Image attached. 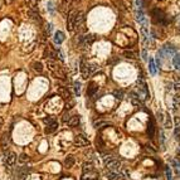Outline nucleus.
Returning <instances> with one entry per match:
<instances>
[{"label":"nucleus","mask_w":180,"mask_h":180,"mask_svg":"<svg viewBox=\"0 0 180 180\" xmlns=\"http://www.w3.org/2000/svg\"><path fill=\"white\" fill-rule=\"evenodd\" d=\"M84 26V14L79 10H72L67 16V29L73 30H82Z\"/></svg>","instance_id":"nucleus-1"},{"label":"nucleus","mask_w":180,"mask_h":180,"mask_svg":"<svg viewBox=\"0 0 180 180\" xmlns=\"http://www.w3.org/2000/svg\"><path fill=\"white\" fill-rule=\"evenodd\" d=\"M47 66H48V68L52 71V73L54 74L57 78H62V79L66 78V72H64V69H63L62 64H59L57 61H54V59H47Z\"/></svg>","instance_id":"nucleus-2"},{"label":"nucleus","mask_w":180,"mask_h":180,"mask_svg":"<svg viewBox=\"0 0 180 180\" xmlns=\"http://www.w3.org/2000/svg\"><path fill=\"white\" fill-rule=\"evenodd\" d=\"M16 163V155L13 151H5L3 155V164L6 168H11Z\"/></svg>","instance_id":"nucleus-3"},{"label":"nucleus","mask_w":180,"mask_h":180,"mask_svg":"<svg viewBox=\"0 0 180 180\" xmlns=\"http://www.w3.org/2000/svg\"><path fill=\"white\" fill-rule=\"evenodd\" d=\"M94 40V37L92 34H86V35H78L77 37V44L79 47L82 48H86V47H89L91 44L93 43Z\"/></svg>","instance_id":"nucleus-4"},{"label":"nucleus","mask_w":180,"mask_h":180,"mask_svg":"<svg viewBox=\"0 0 180 180\" xmlns=\"http://www.w3.org/2000/svg\"><path fill=\"white\" fill-rule=\"evenodd\" d=\"M74 145L76 146H79V147H84V146H87L89 145V141H88V139L84 136V135L82 134H78V135H76V137H74Z\"/></svg>","instance_id":"nucleus-5"},{"label":"nucleus","mask_w":180,"mask_h":180,"mask_svg":"<svg viewBox=\"0 0 180 180\" xmlns=\"http://www.w3.org/2000/svg\"><path fill=\"white\" fill-rule=\"evenodd\" d=\"M73 8V0H62L61 3V11L63 14H69Z\"/></svg>","instance_id":"nucleus-6"},{"label":"nucleus","mask_w":180,"mask_h":180,"mask_svg":"<svg viewBox=\"0 0 180 180\" xmlns=\"http://www.w3.org/2000/svg\"><path fill=\"white\" fill-rule=\"evenodd\" d=\"M120 166H121V163L119 160H116V159L110 161L109 164H106V168L109 169V171H112V173H119Z\"/></svg>","instance_id":"nucleus-7"},{"label":"nucleus","mask_w":180,"mask_h":180,"mask_svg":"<svg viewBox=\"0 0 180 180\" xmlns=\"http://www.w3.org/2000/svg\"><path fill=\"white\" fill-rule=\"evenodd\" d=\"M58 93L61 94V97H62L64 101H71V100H72V96H71V92L68 91V88H66V87H59V88H58Z\"/></svg>","instance_id":"nucleus-8"},{"label":"nucleus","mask_w":180,"mask_h":180,"mask_svg":"<svg viewBox=\"0 0 180 180\" xmlns=\"http://www.w3.org/2000/svg\"><path fill=\"white\" fill-rule=\"evenodd\" d=\"M0 146H1V150L4 152L8 150V146H9V135H8V132L3 134V136L0 137Z\"/></svg>","instance_id":"nucleus-9"},{"label":"nucleus","mask_w":180,"mask_h":180,"mask_svg":"<svg viewBox=\"0 0 180 180\" xmlns=\"http://www.w3.org/2000/svg\"><path fill=\"white\" fill-rule=\"evenodd\" d=\"M44 57L47 58V59H54L57 57V51L52 48V46H48L46 48V51H44Z\"/></svg>","instance_id":"nucleus-10"},{"label":"nucleus","mask_w":180,"mask_h":180,"mask_svg":"<svg viewBox=\"0 0 180 180\" xmlns=\"http://www.w3.org/2000/svg\"><path fill=\"white\" fill-rule=\"evenodd\" d=\"M97 91H98V86L94 82H91L88 84V88H87V96L88 97H93L94 94L97 93Z\"/></svg>","instance_id":"nucleus-11"},{"label":"nucleus","mask_w":180,"mask_h":180,"mask_svg":"<svg viewBox=\"0 0 180 180\" xmlns=\"http://www.w3.org/2000/svg\"><path fill=\"white\" fill-rule=\"evenodd\" d=\"M25 5L28 6L29 10L37 11V9H38V0H25Z\"/></svg>","instance_id":"nucleus-12"},{"label":"nucleus","mask_w":180,"mask_h":180,"mask_svg":"<svg viewBox=\"0 0 180 180\" xmlns=\"http://www.w3.org/2000/svg\"><path fill=\"white\" fill-rule=\"evenodd\" d=\"M79 121H81L79 116L74 115V116H71L69 120L67 121V124H68V126H71V127H73V126H77V125L79 124Z\"/></svg>","instance_id":"nucleus-13"},{"label":"nucleus","mask_w":180,"mask_h":180,"mask_svg":"<svg viewBox=\"0 0 180 180\" xmlns=\"http://www.w3.org/2000/svg\"><path fill=\"white\" fill-rule=\"evenodd\" d=\"M147 134H149V137H154L155 125H154V121H152V120L149 121V126H147Z\"/></svg>","instance_id":"nucleus-14"},{"label":"nucleus","mask_w":180,"mask_h":180,"mask_svg":"<svg viewBox=\"0 0 180 180\" xmlns=\"http://www.w3.org/2000/svg\"><path fill=\"white\" fill-rule=\"evenodd\" d=\"M173 64L178 71H180V53H175L173 58Z\"/></svg>","instance_id":"nucleus-15"},{"label":"nucleus","mask_w":180,"mask_h":180,"mask_svg":"<svg viewBox=\"0 0 180 180\" xmlns=\"http://www.w3.org/2000/svg\"><path fill=\"white\" fill-rule=\"evenodd\" d=\"M74 165V157L72 156V155H69V156H67L66 157V160H64V166L66 168H72V166Z\"/></svg>","instance_id":"nucleus-16"},{"label":"nucleus","mask_w":180,"mask_h":180,"mask_svg":"<svg viewBox=\"0 0 180 180\" xmlns=\"http://www.w3.org/2000/svg\"><path fill=\"white\" fill-rule=\"evenodd\" d=\"M171 166L174 168L175 173L180 175V161H179L178 159H173V160H171Z\"/></svg>","instance_id":"nucleus-17"},{"label":"nucleus","mask_w":180,"mask_h":180,"mask_svg":"<svg viewBox=\"0 0 180 180\" xmlns=\"http://www.w3.org/2000/svg\"><path fill=\"white\" fill-rule=\"evenodd\" d=\"M107 178H109V180H121V174L119 173H112V171H109V174H107Z\"/></svg>","instance_id":"nucleus-18"},{"label":"nucleus","mask_w":180,"mask_h":180,"mask_svg":"<svg viewBox=\"0 0 180 180\" xmlns=\"http://www.w3.org/2000/svg\"><path fill=\"white\" fill-rule=\"evenodd\" d=\"M57 127H58V124H56V125H51V126H47L46 127V130H44V132H46L47 135H49V134H53L57 130Z\"/></svg>","instance_id":"nucleus-19"},{"label":"nucleus","mask_w":180,"mask_h":180,"mask_svg":"<svg viewBox=\"0 0 180 180\" xmlns=\"http://www.w3.org/2000/svg\"><path fill=\"white\" fill-rule=\"evenodd\" d=\"M54 40H56V43H58V44H61L63 40H64V35H63L62 31H57L56 37H54Z\"/></svg>","instance_id":"nucleus-20"},{"label":"nucleus","mask_w":180,"mask_h":180,"mask_svg":"<svg viewBox=\"0 0 180 180\" xmlns=\"http://www.w3.org/2000/svg\"><path fill=\"white\" fill-rule=\"evenodd\" d=\"M91 171H93V165H92V163H86V164L83 165V173L87 174V173H91Z\"/></svg>","instance_id":"nucleus-21"},{"label":"nucleus","mask_w":180,"mask_h":180,"mask_svg":"<svg viewBox=\"0 0 180 180\" xmlns=\"http://www.w3.org/2000/svg\"><path fill=\"white\" fill-rule=\"evenodd\" d=\"M43 122L46 124L47 126H51V125H56V124H58L54 117H46V119L43 120Z\"/></svg>","instance_id":"nucleus-22"},{"label":"nucleus","mask_w":180,"mask_h":180,"mask_svg":"<svg viewBox=\"0 0 180 180\" xmlns=\"http://www.w3.org/2000/svg\"><path fill=\"white\" fill-rule=\"evenodd\" d=\"M33 69H34L35 72H38V73H40V72L43 71L42 63H40V62H34V63H33Z\"/></svg>","instance_id":"nucleus-23"},{"label":"nucleus","mask_w":180,"mask_h":180,"mask_svg":"<svg viewBox=\"0 0 180 180\" xmlns=\"http://www.w3.org/2000/svg\"><path fill=\"white\" fill-rule=\"evenodd\" d=\"M165 175H166V179L168 180H173V171H171V168L168 165L165 168Z\"/></svg>","instance_id":"nucleus-24"},{"label":"nucleus","mask_w":180,"mask_h":180,"mask_svg":"<svg viewBox=\"0 0 180 180\" xmlns=\"http://www.w3.org/2000/svg\"><path fill=\"white\" fill-rule=\"evenodd\" d=\"M149 69H150V73H151L152 76H154V74H156V66H155V62H154V59H150Z\"/></svg>","instance_id":"nucleus-25"},{"label":"nucleus","mask_w":180,"mask_h":180,"mask_svg":"<svg viewBox=\"0 0 180 180\" xmlns=\"http://www.w3.org/2000/svg\"><path fill=\"white\" fill-rule=\"evenodd\" d=\"M124 56L127 57V58H135V53L132 51H125L124 52Z\"/></svg>","instance_id":"nucleus-26"},{"label":"nucleus","mask_w":180,"mask_h":180,"mask_svg":"<svg viewBox=\"0 0 180 180\" xmlns=\"http://www.w3.org/2000/svg\"><path fill=\"white\" fill-rule=\"evenodd\" d=\"M115 97L116 98H119V100H121V98H122V94H124V92L122 91H121V89H120V91H115Z\"/></svg>","instance_id":"nucleus-27"},{"label":"nucleus","mask_w":180,"mask_h":180,"mask_svg":"<svg viewBox=\"0 0 180 180\" xmlns=\"http://www.w3.org/2000/svg\"><path fill=\"white\" fill-rule=\"evenodd\" d=\"M74 89H76V94H79V91H81V84L76 82V83H74Z\"/></svg>","instance_id":"nucleus-28"},{"label":"nucleus","mask_w":180,"mask_h":180,"mask_svg":"<svg viewBox=\"0 0 180 180\" xmlns=\"http://www.w3.org/2000/svg\"><path fill=\"white\" fill-rule=\"evenodd\" d=\"M175 136H176V139L180 141V127H176V129H175Z\"/></svg>","instance_id":"nucleus-29"},{"label":"nucleus","mask_w":180,"mask_h":180,"mask_svg":"<svg viewBox=\"0 0 180 180\" xmlns=\"http://www.w3.org/2000/svg\"><path fill=\"white\" fill-rule=\"evenodd\" d=\"M19 160H20V163H24V161L26 160V155H25V154H21V155H20V159H19Z\"/></svg>","instance_id":"nucleus-30"},{"label":"nucleus","mask_w":180,"mask_h":180,"mask_svg":"<svg viewBox=\"0 0 180 180\" xmlns=\"http://www.w3.org/2000/svg\"><path fill=\"white\" fill-rule=\"evenodd\" d=\"M3 125H4V120H3V117H0V129L3 127Z\"/></svg>","instance_id":"nucleus-31"}]
</instances>
